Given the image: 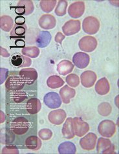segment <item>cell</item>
<instances>
[{
    "instance_id": "74e56055",
    "label": "cell",
    "mask_w": 119,
    "mask_h": 154,
    "mask_svg": "<svg viewBox=\"0 0 119 154\" xmlns=\"http://www.w3.org/2000/svg\"><path fill=\"white\" fill-rule=\"evenodd\" d=\"M15 23L18 25H23L25 23V18L23 16H18L15 18Z\"/></svg>"
},
{
    "instance_id": "7402d4cb",
    "label": "cell",
    "mask_w": 119,
    "mask_h": 154,
    "mask_svg": "<svg viewBox=\"0 0 119 154\" xmlns=\"http://www.w3.org/2000/svg\"><path fill=\"white\" fill-rule=\"evenodd\" d=\"M51 35L49 31H42L38 34L36 39V44L38 48H44L48 46L51 41Z\"/></svg>"
},
{
    "instance_id": "2e32d148",
    "label": "cell",
    "mask_w": 119,
    "mask_h": 154,
    "mask_svg": "<svg viewBox=\"0 0 119 154\" xmlns=\"http://www.w3.org/2000/svg\"><path fill=\"white\" fill-rule=\"evenodd\" d=\"M67 114L63 109H58L52 111L49 113L48 119L49 122L54 125H60L64 122Z\"/></svg>"
},
{
    "instance_id": "3957f363",
    "label": "cell",
    "mask_w": 119,
    "mask_h": 154,
    "mask_svg": "<svg viewBox=\"0 0 119 154\" xmlns=\"http://www.w3.org/2000/svg\"><path fill=\"white\" fill-rule=\"evenodd\" d=\"M7 91H31L20 76L19 71H11L5 82Z\"/></svg>"
},
{
    "instance_id": "52a82bcc",
    "label": "cell",
    "mask_w": 119,
    "mask_h": 154,
    "mask_svg": "<svg viewBox=\"0 0 119 154\" xmlns=\"http://www.w3.org/2000/svg\"><path fill=\"white\" fill-rule=\"evenodd\" d=\"M14 8V11L16 14L18 16L22 15H29L32 14L34 10H35V7L32 1H29V0H22L20 1L16 7H13Z\"/></svg>"
},
{
    "instance_id": "5bb4252c",
    "label": "cell",
    "mask_w": 119,
    "mask_h": 154,
    "mask_svg": "<svg viewBox=\"0 0 119 154\" xmlns=\"http://www.w3.org/2000/svg\"><path fill=\"white\" fill-rule=\"evenodd\" d=\"M73 127L75 135L79 137L84 136L89 130V126L88 124L79 117H75L73 119Z\"/></svg>"
},
{
    "instance_id": "7a4b0ae2",
    "label": "cell",
    "mask_w": 119,
    "mask_h": 154,
    "mask_svg": "<svg viewBox=\"0 0 119 154\" xmlns=\"http://www.w3.org/2000/svg\"><path fill=\"white\" fill-rule=\"evenodd\" d=\"M37 97V91H7L6 104H22L32 98Z\"/></svg>"
},
{
    "instance_id": "1f68e13d",
    "label": "cell",
    "mask_w": 119,
    "mask_h": 154,
    "mask_svg": "<svg viewBox=\"0 0 119 154\" xmlns=\"http://www.w3.org/2000/svg\"><path fill=\"white\" fill-rule=\"evenodd\" d=\"M112 107L108 102H103L98 107V112L102 116L107 117L111 113Z\"/></svg>"
},
{
    "instance_id": "cb8c5ba5",
    "label": "cell",
    "mask_w": 119,
    "mask_h": 154,
    "mask_svg": "<svg viewBox=\"0 0 119 154\" xmlns=\"http://www.w3.org/2000/svg\"><path fill=\"white\" fill-rule=\"evenodd\" d=\"M110 90V85L108 79L104 78L100 79L96 84L95 91L100 95H105Z\"/></svg>"
},
{
    "instance_id": "83f0119b",
    "label": "cell",
    "mask_w": 119,
    "mask_h": 154,
    "mask_svg": "<svg viewBox=\"0 0 119 154\" xmlns=\"http://www.w3.org/2000/svg\"><path fill=\"white\" fill-rule=\"evenodd\" d=\"M0 27L3 31L9 32L14 27L13 20L11 16L3 15L0 18Z\"/></svg>"
},
{
    "instance_id": "d4e9b609",
    "label": "cell",
    "mask_w": 119,
    "mask_h": 154,
    "mask_svg": "<svg viewBox=\"0 0 119 154\" xmlns=\"http://www.w3.org/2000/svg\"><path fill=\"white\" fill-rule=\"evenodd\" d=\"M27 26L25 25H18L15 24L11 32V39H23L25 38V33L27 32Z\"/></svg>"
},
{
    "instance_id": "8992f818",
    "label": "cell",
    "mask_w": 119,
    "mask_h": 154,
    "mask_svg": "<svg viewBox=\"0 0 119 154\" xmlns=\"http://www.w3.org/2000/svg\"><path fill=\"white\" fill-rule=\"evenodd\" d=\"M98 131L102 136L110 138L115 134L116 125L110 120H104L99 124Z\"/></svg>"
},
{
    "instance_id": "277c9868",
    "label": "cell",
    "mask_w": 119,
    "mask_h": 154,
    "mask_svg": "<svg viewBox=\"0 0 119 154\" xmlns=\"http://www.w3.org/2000/svg\"><path fill=\"white\" fill-rule=\"evenodd\" d=\"M20 76L31 91L38 90V72L34 68H23L19 71Z\"/></svg>"
},
{
    "instance_id": "e575fe53",
    "label": "cell",
    "mask_w": 119,
    "mask_h": 154,
    "mask_svg": "<svg viewBox=\"0 0 119 154\" xmlns=\"http://www.w3.org/2000/svg\"><path fill=\"white\" fill-rule=\"evenodd\" d=\"M38 135H39V137L41 139L44 140H48L52 137L53 132L50 130L47 129V128H44V129L39 131V133L38 134Z\"/></svg>"
},
{
    "instance_id": "d6a6232c",
    "label": "cell",
    "mask_w": 119,
    "mask_h": 154,
    "mask_svg": "<svg viewBox=\"0 0 119 154\" xmlns=\"http://www.w3.org/2000/svg\"><path fill=\"white\" fill-rule=\"evenodd\" d=\"M68 5L67 1H60L58 2L56 9H55V14L58 16H63L66 14V10Z\"/></svg>"
},
{
    "instance_id": "44dd1931",
    "label": "cell",
    "mask_w": 119,
    "mask_h": 154,
    "mask_svg": "<svg viewBox=\"0 0 119 154\" xmlns=\"http://www.w3.org/2000/svg\"><path fill=\"white\" fill-rule=\"evenodd\" d=\"M63 136L67 139H71L75 136L74 127H73V119L71 117L67 118L62 127Z\"/></svg>"
},
{
    "instance_id": "30bf717a",
    "label": "cell",
    "mask_w": 119,
    "mask_h": 154,
    "mask_svg": "<svg viewBox=\"0 0 119 154\" xmlns=\"http://www.w3.org/2000/svg\"><path fill=\"white\" fill-rule=\"evenodd\" d=\"M44 104L50 109L58 108L62 105V99L57 93L49 92L44 98Z\"/></svg>"
},
{
    "instance_id": "f546056e",
    "label": "cell",
    "mask_w": 119,
    "mask_h": 154,
    "mask_svg": "<svg viewBox=\"0 0 119 154\" xmlns=\"http://www.w3.org/2000/svg\"><path fill=\"white\" fill-rule=\"evenodd\" d=\"M57 2L56 0H42L40 3L41 9L47 13L52 12L56 6Z\"/></svg>"
},
{
    "instance_id": "4fadbf2b",
    "label": "cell",
    "mask_w": 119,
    "mask_h": 154,
    "mask_svg": "<svg viewBox=\"0 0 119 154\" xmlns=\"http://www.w3.org/2000/svg\"><path fill=\"white\" fill-rule=\"evenodd\" d=\"M97 136L94 133H89L80 140V145L85 150H93L96 146Z\"/></svg>"
},
{
    "instance_id": "ac0fdd59",
    "label": "cell",
    "mask_w": 119,
    "mask_h": 154,
    "mask_svg": "<svg viewBox=\"0 0 119 154\" xmlns=\"http://www.w3.org/2000/svg\"><path fill=\"white\" fill-rule=\"evenodd\" d=\"M73 62L75 66L79 69H84L89 65L90 62V57L89 54L86 53H77L73 56Z\"/></svg>"
},
{
    "instance_id": "9a60e30c",
    "label": "cell",
    "mask_w": 119,
    "mask_h": 154,
    "mask_svg": "<svg viewBox=\"0 0 119 154\" xmlns=\"http://www.w3.org/2000/svg\"><path fill=\"white\" fill-rule=\"evenodd\" d=\"M85 3L84 2H76L70 5L68 13L73 18H78L81 17L85 12Z\"/></svg>"
},
{
    "instance_id": "ba28073f",
    "label": "cell",
    "mask_w": 119,
    "mask_h": 154,
    "mask_svg": "<svg viewBox=\"0 0 119 154\" xmlns=\"http://www.w3.org/2000/svg\"><path fill=\"white\" fill-rule=\"evenodd\" d=\"M78 45L80 50L87 53H91L96 49L97 47V40L95 37L86 36L80 39Z\"/></svg>"
},
{
    "instance_id": "e0dca14e",
    "label": "cell",
    "mask_w": 119,
    "mask_h": 154,
    "mask_svg": "<svg viewBox=\"0 0 119 154\" xmlns=\"http://www.w3.org/2000/svg\"><path fill=\"white\" fill-rule=\"evenodd\" d=\"M97 76L95 72L92 71H86L80 76L81 84L84 87L89 88L93 87L96 82Z\"/></svg>"
},
{
    "instance_id": "5b68a950",
    "label": "cell",
    "mask_w": 119,
    "mask_h": 154,
    "mask_svg": "<svg viewBox=\"0 0 119 154\" xmlns=\"http://www.w3.org/2000/svg\"><path fill=\"white\" fill-rule=\"evenodd\" d=\"M100 23L99 20L94 16H88L84 18L82 23L84 31L88 35H95L99 31Z\"/></svg>"
},
{
    "instance_id": "8fae6325",
    "label": "cell",
    "mask_w": 119,
    "mask_h": 154,
    "mask_svg": "<svg viewBox=\"0 0 119 154\" xmlns=\"http://www.w3.org/2000/svg\"><path fill=\"white\" fill-rule=\"evenodd\" d=\"M81 29V23L80 20H71L63 25L62 31L66 36H71L78 33Z\"/></svg>"
},
{
    "instance_id": "f1b7e54d",
    "label": "cell",
    "mask_w": 119,
    "mask_h": 154,
    "mask_svg": "<svg viewBox=\"0 0 119 154\" xmlns=\"http://www.w3.org/2000/svg\"><path fill=\"white\" fill-rule=\"evenodd\" d=\"M64 84V81L58 75L49 76L47 80V85L51 89H57L62 87Z\"/></svg>"
},
{
    "instance_id": "6da1fadb",
    "label": "cell",
    "mask_w": 119,
    "mask_h": 154,
    "mask_svg": "<svg viewBox=\"0 0 119 154\" xmlns=\"http://www.w3.org/2000/svg\"><path fill=\"white\" fill-rule=\"evenodd\" d=\"M5 131V144H13L23 149L25 140L29 136L38 135L37 114L7 115Z\"/></svg>"
},
{
    "instance_id": "7c38bea8",
    "label": "cell",
    "mask_w": 119,
    "mask_h": 154,
    "mask_svg": "<svg viewBox=\"0 0 119 154\" xmlns=\"http://www.w3.org/2000/svg\"><path fill=\"white\" fill-rule=\"evenodd\" d=\"M96 150L101 153H116L114 146L109 139L100 137L98 140Z\"/></svg>"
},
{
    "instance_id": "836d02e7",
    "label": "cell",
    "mask_w": 119,
    "mask_h": 154,
    "mask_svg": "<svg viewBox=\"0 0 119 154\" xmlns=\"http://www.w3.org/2000/svg\"><path fill=\"white\" fill-rule=\"evenodd\" d=\"M66 81L70 87L76 88L80 84V78L76 74H70L66 77Z\"/></svg>"
},
{
    "instance_id": "4dcf8cb0",
    "label": "cell",
    "mask_w": 119,
    "mask_h": 154,
    "mask_svg": "<svg viewBox=\"0 0 119 154\" xmlns=\"http://www.w3.org/2000/svg\"><path fill=\"white\" fill-rule=\"evenodd\" d=\"M40 50L37 47H27V48H23L22 50V53L25 56L29 58H36L40 54Z\"/></svg>"
},
{
    "instance_id": "8d00e7d4",
    "label": "cell",
    "mask_w": 119,
    "mask_h": 154,
    "mask_svg": "<svg viewBox=\"0 0 119 154\" xmlns=\"http://www.w3.org/2000/svg\"><path fill=\"white\" fill-rule=\"evenodd\" d=\"M65 39V36L63 35V34L60 32H57V34L56 35V36H55V42L58 43V44H60V45H62V41Z\"/></svg>"
},
{
    "instance_id": "484cf974",
    "label": "cell",
    "mask_w": 119,
    "mask_h": 154,
    "mask_svg": "<svg viewBox=\"0 0 119 154\" xmlns=\"http://www.w3.org/2000/svg\"><path fill=\"white\" fill-rule=\"evenodd\" d=\"M74 67V65L71 62L64 60L58 64L57 71L60 75L65 76L73 71Z\"/></svg>"
},
{
    "instance_id": "d590c367",
    "label": "cell",
    "mask_w": 119,
    "mask_h": 154,
    "mask_svg": "<svg viewBox=\"0 0 119 154\" xmlns=\"http://www.w3.org/2000/svg\"><path fill=\"white\" fill-rule=\"evenodd\" d=\"M18 146L13 144H8L2 149V153H19Z\"/></svg>"
},
{
    "instance_id": "ffe728a7",
    "label": "cell",
    "mask_w": 119,
    "mask_h": 154,
    "mask_svg": "<svg viewBox=\"0 0 119 154\" xmlns=\"http://www.w3.org/2000/svg\"><path fill=\"white\" fill-rule=\"evenodd\" d=\"M39 25L41 28L45 30L52 29L55 27L56 24V18L51 14H44L39 20Z\"/></svg>"
},
{
    "instance_id": "603a6c76",
    "label": "cell",
    "mask_w": 119,
    "mask_h": 154,
    "mask_svg": "<svg viewBox=\"0 0 119 154\" xmlns=\"http://www.w3.org/2000/svg\"><path fill=\"white\" fill-rule=\"evenodd\" d=\"M76 95V91L73 88H70L68 85H66L65 86L62 88L60 91V95L61 99L65 104H69L70 100L74 98Z\"/></svg>"
},
{
    "instance_id": "4316f807",
    "label": "cell",
    "mask_w": 119,
    "mask_h": 154,
    "mask_svg": "<svg viewBox=\"0 0 119 154\" xmlns=\"http://www.w3.org/2000/svg\"><path fill=\"white\" fill-rule=\"evenodd\" d=\"M76 152L75 145L69 141L63 143L58 146V152L61 154H74Z\"/></svg>"
},
{
    "instance_id": "d6986e66",
    "label": "cell",
    "mask_w": 119,
    "mask_h": 154,
    "mask_svg": "<svg viewBox=\"0 0 119 154\" xmlns=\"http://www.w3.org/2000/svg\"><path fill=\"white\" fill-rule=\"evenodd\" d=\"M41 140L37 135H31L25 140L23 149H29L34 151H38L41 147Z\"/></svg>"
},
{
    "instance_id": "9c48e42d",
    "label": "cell",
    "mask_w": 119,
    "mask_h": 154,
    "mask_svg": "<svg viewBox=\"0 0 119 154\" xmlns=\"http://www.w3.org/2000/svg\"><path fill=\"white\" fill-rule=\"evenodd\" d=\"M10 63L15 68H22L29 67L31 65L32 60L29 57L20 53L12 54L10 58Z\"/></svg>"
}]
</instances>
